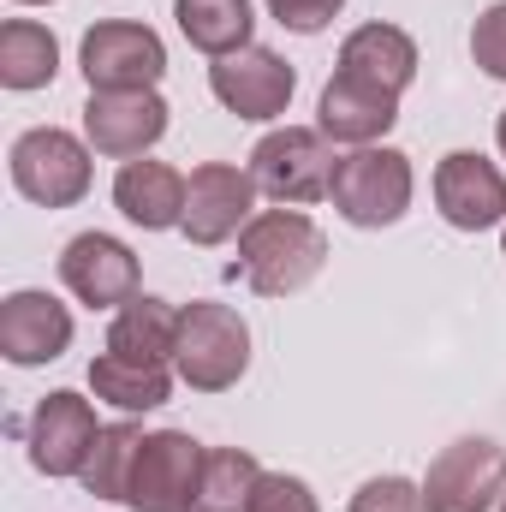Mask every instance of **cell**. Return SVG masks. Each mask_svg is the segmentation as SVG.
Returning a JSON list of instances; mask_svg holds the SVG:
<instances>
[{
  "mask_svg": "<svg viewBox=\"0 0 506 512\" xmlns=\"http://www.w3.org/2000/svg\"><path fill=\"white\" fill-rule=\"evenodd\" d=\"M251 370V322L233 304L191 298L179 304V346H173V376L191 393H227Z\"/></svg>",
  "mask_w": 506,
  "mask_h": 512,
  "instance_id": "obj_2",
  "label": "cell"
},
{
  "mask_svg": "<svg viewBox=\"0 0 506 512\" xmlns=\"http://www.w3.org/2000/svg\"><path fill=\"white\" fill-rule=\"evenodd\" d=\"M352 512H429V507H423V483H411V477H370V483H358Z\"/></svg>",
  "mask_w": 506,
  "mask_h": 512,
  "instance_id": "obj_25",
  "label": "cell"
},
{
  "mask_svg": "<svg viewBox=\"0 0 506 512\" xmlns=\"http://www.w3.org/2000/svg\"><path fill=\"white\" fill-rule=\"evenodd\" d=\"M90 90H155L167 78V42L137 18H102L78 42Z\"/></svg>",
  "mask_w": 506,
  "mask_h": 512,
  "instance_id": "obj_7",
  "label": "cell"
},
{
  "mask_svg": "<svg viewBox=\"0 0 506 512\" xmlns=\"http://www.w3.org/2000/svg\"><path fill=\"white\" fill-rule=\"evenodd\" d=\"M173 346H179V310L167 298L137 292L108 322V352H120L131 364H167L173 370Z\"/></svg>",
  "mask_w": 506,
  "mask_h": 512,
  "instance_id": "obj_19",
  "label": "cell"
},
{
  "mask_svg": "<svg viewBox=\"0 0 506 512\" xmlns=\"http://www.w3.org/2000/svg\"><path fill=\"white\" fill-rule=\"evenodd\" d=\"M256 221V179L251 167H233V161H203L191 167L185 179V239L215 251L227 239H239L245 227Z\"/></svg>",
  "mask_w": 506,
  "mask_h": 512,
  "instance_id": "obj_9",
  "label": "cell"
},
{
  "mask_svg": "<svg viewBox=\"0 0 506 512\" xmlns=\"http://www.w3.org/2000/svg\"><path fill=\"white\" fill-rule=\"evenodd\" d=\"M417 42H411V30H399V24H358L346 42H340V66L334 72H352V78H364V84H376V90H393V96H405L411 90V78H417Z\"/></svg>",
  "mask_w": 506,
  "mask_h": 512,
  "instance_id": "obj_18",
  "label": "cell"
},
{
  "mask_svg": "<svg viewBox=\"0 0 506 512\" xmlns=\"http://www.w3.org/2000/svg\"><path fill=\"white\" fill-rule=\"evenodd\" d=\"M90 393L108 399L114 411H161L173 399V370L167 364H131L120 352H102L90 364Z\"/></svg>",
  "mask_w": 506,
  "mask_h": 512,
  "instance_id": "obj_22",
  "label": "cell"
},
{
  "mask_svg": "<svg viewBox=\"0 0 506 512\" xmlns=\"http://www.w3.org/2000/svg\"><path fill=\"white\" fill-rule=\"evenodd\" d=\"M167 137V102L155 90H90L84 102V143L96 155L137 161Z\"/></svg>",
  "mask_w": 506,
  "mask_h": 512,
  "instance_id": "obj_12",
  "label": "cell"
},
{
  "mask_svg": "<svg viewBox=\"0 0 506 512\" xmlns=\"http://www.w3.org/2000/svg\"><path fill=\"white\" fill-rule=\"evenodd\" d=\"M72 346V310L54 298V292H12L0 298V358L18 364V370H36V364H54L66 358Z\"/></svg>",
  "mask_w": 506,
  "mask_h": 512,
  "instance_id": "obj_15",
  "label": "cell"
},
{
  "mask_svg": "<svg viewBox=\"0 0 506 512\" xmlns=\"http://www.w3.org/2000/svg\"><path fill=\"white\" fill-rule=\"evenodd\" d=\"M501 512H506V495H501Z\"/></svg>",
  "mask_w": 506,
  "mask_h": 512,
  "instance_id": "obj_32",
  "label": "cell"
},
{
  "mask_svg": "<svg viewBox=\"0 0 506 512\" xmlns=\"http://www.w3.org/2000/svg\"><path fill=\"white\" fill-rule=\"evenodd\" d=\"M173 18H179V36L209 60H227V54L251 48L256 30L251 0H173Z\"/></svg>",
  "mask_w": 506,
  "mask_h": 512,
  "instance_id": "obj_21",
  "label": "cell"
},
{
  "mask_svg": "<svg viewBox=\"0 0 506 512\" xmlns=\"http://www.w3.org/2000/svg\"><path fill=\"white\" fill-rule=\"evenodd\" d=\"M60 78V42L48 24L36 18H6L0 24V84L30 96V90H48Z\"/></svg>",
  "mask_w": 506,
  "mask_h": 512,
  "instance_id": "obj_20",
  "label": "cell"
},
{
  "mask_svg": "<svg viewBox=\"0 0 506 512\" xmlns=\"http://www.w3.org/2000/svg\"><path fill=\"white\" fill-rule=\"evenodd\" d=\"M256 483H262V465H256L251 447H215L203 465V489H197L191 512H251Z\"/></svg>",
  "mask_w": 506,
  "mask_h": 512,
  "instance_id": "obj_23",
  "label": "cell"
},
{
  "mask_svg": "<svg viewBox=\"0 0 506 512\" xmlns=\"http://www.w3.org/2000/svg\"><path fill=\"white\" fill-rule=\"evenodd\" d=\"M346 12V0H268V18L286 24L292 36H316Z\"/></svg>",
  "mask_w": 506,
  "mask_h": 512,
  "instance_id": "obj_28",
  "label": "cell"
},
{
  "mask_svg": "<svg viewBox=\"0 0 506 512\" xmlns=\"http://www.w3.org/2000/svg\"><path fill=\"white\" fill-rule=\"evenodd\" d=\"M209 90H215V102L227 108V114H239V120H280L286 108H292V90H298V72H292V60H280L274 48H239V54H227V60H215L209 66Z\"/></svg>",
  "mask_w": 506,
  "mask_h": 512,
  "instance_id": "obj_10",
  "label": "cell"
},
{
  "mask_svg": "<svg viewBox=\"0 0 506 512\" xmlns=\"http://www.w3.org/2000/svg\"><path fill=\"white\" fill-rule=\"evenodd\" d=\"M12 6H54V0H12Z\"/></svg>",
  "mask_w": 506,
  "mask_h": 512,
  "instance_id": "obj_30",
  "label": "cell"
},
{
  "mask_svg": "<svg viewBox=\"0 0 506 512\" xmlns=\"http://www.w3.org/2000/svg\"><path fill=\"white\" fill-rule=\"evenodd\" d=\"M399 126V96L393 90H376L352 72H334L322 102H316V131L328 143H346V149H370L387 131Z\"/></svg>",
  "mask_w": 506,
  "mask_h": 512,
  "instance_id": "obj_16",
  "label": "cell"
},
{
  "mask_svg": "<svg viewBox=\"0 0 506 512\" xmlns=\"http://www.w3.org/2000/svg\"><path fill=\"white\" fill-rule=\"evenodd\" d=\"M495 143H501V155H506V108H501V120H495Z\"/></svg>",
  "mask_w": 506,
  "mask_h": 512,
  "instance_id": "obj_29",
  "label": "cell"
},
{
  "mask_svg": "<svg viewBox=\"0 0 506 512\" xmlns=\"http://www.w3.org/2000/svg\"><path fill=\"white\" fill-rule=\"evenodd\" d=\"M471 60L489 78L506 84V0H495L489 12H477V24H471Z\"/></svg>",
  "mask_w": 506,
  "mask_h": 512,
  "instance_id": "obj_27",
  "label": "cell"
},
{
  "mask_svg": "<svg viewBox=\"0 0 506 512\" xmlns=\"http://www.w3.org/2000/svg\"><path fill=\"white\" fill-rule=\"evenodd\" d=\"M435 209L459 233L506 227V173L489 155H477V149L441 155V167H435Z\"/></svg>",
  "mask_w": 506,
  "mask_h": 512,
  "instance_id": "obj_13",
  "label": "cell"
},
{
  "mask_svg": "<svg viewBox=\"0 0 506 512\" xmlns=\"http://www.w3.org/2000/svg\"><path fill=\"white\" fill-rule=\"evenodd\" d=\"M328 262V233L304 209H256V221L239 233V274L262 298L304 292Z\"/></svg>",
  "mask_w": 506,
  "mask_h": 512,
  "instance_id": "obj_1",
  "label": "cell"
},
{
  "mask_svg": "<svg viewBox=\"0 0 506 512\" xmlns=\"http://www.w3.org/2000/svg\"><path fill=\"white\" fill-rule=\"evenodd\" d=\"M501 256H506V227H501Z\"/></svg>",
  "mask_w": 506,
  "mask_h": 512,
  "instance_id": "obj_31",
  "label": "cell"
},
{
  "mask_svg": "<svg viewBox=\"0 0 506 512\" xmlns=\"http://www.w3.org/2000/svg\"><path fill=\"white\" fill-rule=\"evenodd\" d=\"M114 209L126 215L131 227H143V233L185 227V173L167 167V161L137 155V161H126L114 173Z\"/></svg>",
  "mask_w": 506,
  "mask_h": 512,
  "instance_id": "obj_17",
  "label": "cell"
},
{
  "mask_svg": "<svg viewBox=\"0 0 506 512\" xmlns=\"http://www.w3.org/2000/svg\"><path fill=\"white\" fill-rule=\"evenodd\" d=\"M203 465H209V447L191 441L185 429L143 435V447L131 459L126 507L131 512H191L197 507V489H203Z\"/></svg>",
  "mask_w": 506,
  "mask_h": 512,
  "instance_id": "obj_6",
  "label": "cell"
},
{
  "mask_svg": "<svg viewBox=\"0 0 506 512\" xmlns=\"http://www.w3.org/2000/svg\"><path fill=\"white\" fill-rule=\"evenodd\" d=\"M90 155H96V149H90L78 131L30 126L12 143L6 167H12V185H18L24 203H36V209H72V203H84L90 185H96V161H90Z\"/></svg>",
  "mask_w": 506,
  "mask_h": 512,
  "instance_id": "obj_4",
  "label": "cell"
},
{
  "mask_svg": "<svg viewBox=\"0 0 506 512\" xmlns=\"http://www.w3.org/2000/svg\"><path fill=\"white\" fill-rule=\"evenodd\" d=\"M60 280L90 310H120L137 298V256L114 233H78L60 251Z\"/></svg>",
  "mask_w": 506,
  "mask_h": 512,
  "instance_id": "obj_14",
  "label": "cell"
},
{
  "mask_svg": "<svg viewBox=\"0 0 506 512\" xmlns=\"http://www.w3.org/2000/svg\"><path fill=\"white\" fill-rule=\"evenodd\" d=\"M96 405L72 387H54L36 411H30V465L42 477H84L90 453H96Z\"/></svg>",
  "mask_w": 506,
  "mask_h": 512,
  "instance_id": "obj_11",
  "label": "cell"
},
{
  "mask_svg": "<svg viewBox=\"0 0 506 512\" xmlns=\"http://www.w3.org/2000/svg\"><path fill=\"white\" fill-rule=\"evenodd\" d=\"M137 447H143V429H137V423H102L96 453H90V465H84L78 483H84L96 501H120V507H126V483H131Z\"/></svg>",
  "mask_w": 506,
  "mask_h": 512,
  "instance_id": "obj_24",
  "label": "cell"
},
{
  "mask_svg": "<svg viewBox=\"0 0 506 512\" xmlns=\"http://www.w3.org/2000/svg\"><path fill=\"white\" fill-rule=\"evenodd\" d=\"M506 495V447L489 435H465L429 459L423 507L429 512H495Z\"/></svg>",
  "mask_w": 506,
  "mask_h": 512,
  "instance_id": "obj_8",
  "label": "cell"
},
{
  "mask_svg": "<svg viewBox=\"0 0 506 512\" xmlns=\"http://www.w3.org/2000/svg\"><path fill=\"white\" fill-rule=\"evenodd\" d=\"M334 149L316 126H280L268 131L251 149V179L262 197H274L280 209H304V203H322L328 185H334Z\"/></svg>",
  "mask_w": 506,
  "mask_h": 512,
  "instance_id": "obj_5",
  "label": "cell"
},
{
  "mask_svg": "<svg viewBox=\"0 0 506 512\" xmlns=\"http://www.w3.org/2000/svg\"><path fill=\"white\" fill-rule=\"evenodd\" d=\"M251 512H322V507H316V489H310L304 477H292V471H262Z\"/></svg>",
  "mask_w": 506,
  "mask_h": 512,
  "instance_id": "obj_26",
  "label": "cell"
},
{
  "mask_svg": "<svg viewBox=\"0 0 506 512\" xmlns=\"http://www.w3.org/2000/svg\"><path fill=\"white\" fill-rule=\"evenodd\" d=\"M340 221L381 233V227H399L411 197H417V173H411V155L393 149V143H370V149H352L334 161V185H328Z\"/></svg>",
  "mask_w": 506,
  "mask_h": 512,
  "instance_id": "obj_3",
  "label": "cell"
}]
</instances>
